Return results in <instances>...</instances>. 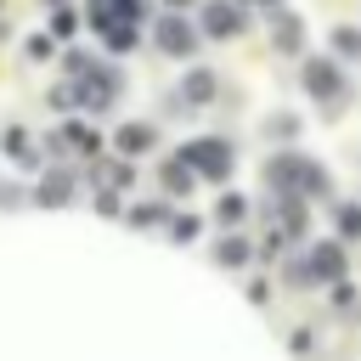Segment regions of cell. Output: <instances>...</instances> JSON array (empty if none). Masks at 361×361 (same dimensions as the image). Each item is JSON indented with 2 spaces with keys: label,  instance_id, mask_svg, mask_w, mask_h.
Masks as SVG:
<instances>
[{
  "label": "cell",
  "instance_id": "cell-1",
  "mask_svg": "<svg viewBox=\"0 0 361 361\" xmlns=\"http://www.w3.org/2000/svg\"><path fill=\"white\" fill-rule=\"evenodd\" d=\"M265 180H271V192H305V197L327 192V169L310 164V158H299V152H276L265 164Z\"/></svg>",
  "mask_w": 361,
  "mask_h": 361
},
{
  "label": "cell",
  "instance_id": "cell-2",
  "mask_svg": "<svg viewBox=\"0 0 361 361\" xmlns=\"http://www.w3.org/2000/svg\"><path fill=\"white\" fill-rule=\"evenodd\" d=\"M305 90L322 96L327 107H338V102H344V73H338V62H333V56H310V62H305Z\"/></svg>",
  "mask_w": 361,
  "mask_h": 361
},
{
  "label": "cell",
  "instance_id": "cell-3",
  "mask_svg": "<svg viewBox=\"0 0 361 361\" xmlns=\"http://www.w3.org/2000/svg\"><path fill=\"white\" fill-rule=\"evenodd\" d=\"M197 175H209V180H220V175H231V147L226 141H214V135H203V141H192L186 152H180Z\"/></svg>",
  "mask_w": 361,
  "mask_h": 361
},
{
  "label": "cell",
  "instance_id": "cell-4",
  "mask_svg": "<svg viewBox=\"0 0 361 361\" xmlns=\"http://www.w3.org/2000/svg\"><path fill=\"white\" fill-rule=\"evenodd\" d=\"M310 276L316 282H344V237H322L310 248Z\"/></svg>",
  "mask_w": 361,
  "mask_h": 361
},
{
  "label": "cell",
  "instance_id": "cell-5",
  "mask_svg": "<svg viewBox=\"0 0 361 361\" xmlns=\"http://www.w3.org/2000/svg\"><path fill=\"white\" fill-rule=\"evenodd\" d=\"M158 51H169V56H192V51H197V34H192V23H180V17H164V23H158Z\"/></svg>",
  "mask_w": 361,
  "mask_h": 361
},
{
  "label": "cell",
  "instance_id": "cell-6",
  "mask_svg": "<svg viewBox=\"0 0 361 361\" xmlns=\"http://www.w3.org/2000/svg\"><path fill=\"white\" fill-rule=\"evenodd\" d=\"M271 39H276V51H282V56H293V51H299V45H305V23H299V17H288V11H282V17H276V23H271Z\"/></svg>",
  "mask_w": 361,
  "mask_h": 361
},
{
  "label": "cell",
  "instance_id": "cell-7",
  "mask_svg": "<svg viewBox=\"0 0 361 361\" xmlns=\"http://www.w3.org/2000/svg\"><path fill=\"white\" fill-rule=\"evenodd\" d=\"M203 28L226 39V34H237V28H243V11H237V6H209V11H203Z\"/></svg>",
  "mask_w": 361,
  "mask_h": 361
},
{
  "label": "cell",
  "instance_id": "cell-8",
  "mask_svg": "<svg viewBox=\"0 0 361 361\" xmlns=\"http://www.w3.org/2000/svg\"><path fill=\"white\" fill-rule=\"evenodd\" d=\"M147 147H152V124H124V130H118V152L135 158V152H147Z\"/></svg>",
  "mask_w": 361,
  "mask_h": 361
},
{
  "label": "cell",
  "instance_id": "cell-9",
  "mask_svg": "<svg viewBox=\"0 0 361 361\" xmlns=\"http://www.w3.org/2000/svg\"><path fill=\"white\" fill-rule=\"evenodd\" d=\"M180 90H186V102H209V96H214V73H209V68H197V73H186V85H180Z\"/></svg>",
  "mask_w": 361,
  "mask_h": 361
},
{
  "label": "cell",
  "instance_id": "cell-10",
  "mask_svg": "<svg viewBox=\"0 0 361 361\" xmlns=\"http://www.w3.org/2000/svg\"><path fill=\"white\" fill-rule=\"evenodd\" d=\"M164 186H169V192H186V186H192V164H186V158H169V164H164Z\"/></svg>",
  "mask_w": 361,
  "mask_h": 361
},
{
  "label": "cell",
  "instance_id": "cell-11",
  "mask_svg": "<svg viewBox=\"0 0 361 361\" xmlns=\"http://www.w3.org/2000/svg\"><path fill=\"white\" fill-rule=\"evenodd\" d=\"M333 51H338L344 62H355V56H361V28H333Z\"/></svg>",
  "mask_w": 361,
  "mask_h": 361
},
{
  "label": "cell",
  "instance_id": "cell-12",
  "mask_svg": "<svg viewBox=\"0 0 361 361\" xmlns=\"http://www.w3.org/2000/svg\"><path fill=\"white\" fill-rule=\"evenodd\" d=\"M214 254H220V265H248V243H243V237H226Z\"/></svg>",
  "mask_w": 361,
  "mask_h": 361
},
{
  "label": "cell",
  "instance_id": "cell-13",
  "mask_svg": "<svg viewBox=\"0 0 361 361\" xmlns=\"http://www.w3.org/2000/svg\"><path fill=\"white\" fill-rule=\"evenodd\" d=\"M338 237H344V243L361 237V203H344V209H338Z\"/></svg>",
  "mask_w": 361,
  "mask_h": 361
},
{
  "label": "cell",
  "instance_id": "cell-14",
  "mask_svg": "<svg viewBox=\"0 0 361 361\" xmlns=\"http://www.w3.org/2000/svg\"><path fill=\"white\" fill-rule=\"evenodd\" d=\"M265 135H276V141H293V135H299V118H293V113H276V118L265 124Z\"/></svg>",
  "mask_w": 361,
  "mask_h": 361
},
{
  "label": "cell",
  "instance_id": "cell-15",
  "mask_svg": "<svg viewBox=\"0 0 361 361\" xmlns=\"http://www.w3.org/2000/svg\"><path fill=\"white\" fill-rule=\"evenodd\" d=\"M68 192H73V186H68V175H51V186H39V197H45V203H62Z\"/></svg>",
  "mask_w": 361,
  "mask_h": 361
},
{
  "label": "cell",
  "instance_id": "cell-16",
  "mask_svg": "<svg viewBox=\"0 0 361 361\" xmlns=\"http://www.w3.org/2000/svg\"><path fill=\"white\" fill-rule=\"evenodd\" d=\"M169 237H175V243H186V237H197V220H192V214H180V220L169 226Z\"/></svg>",
  "mask_w": 361,
  "mask_h": 361
},
{
  "label": "cell",
  "instance_id": "cell-17",
  "mask_svg": "<svg viewBox=\"0 0 361 361\" xmlns=\"http://www.w3.org/2000/svg\"><path fill=\"white\" fill-rule=\"evenodd\" d=\"M220 220H243V197H220Z\"/></svg>",
  "mask_w": 361,
  "mask_h": 361
},
{
  "label": "cell",
  "instance_id": "cell-18",
  "mask_svg": "<svg viewBox=\"0 0 361 361\" xmlns=\"http://www.w3.org/2000/svg\"><path fill=\"white\" fill-rule=\"evenodd\" d=\"M169 6H186V0H169Z\"/></svg>",
  "mask_w": 361,
  "mask_h": 361
}]
</instances>
